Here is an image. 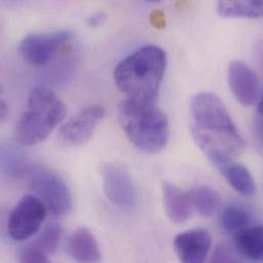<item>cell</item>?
<instances>
[{
	"instance_id": "obj_1",
	"label": "cell",
	"mask_w": 263,
	"mask_h": 263,
	"mask_svg": "<svg viewBox=\"0 0 263 263\" xmlns=\"http://www.w3.org/2000/svg\"><path fill=\"white\" fill-rule=\"evenodd\" d=\"M192 136L213 163L220 166L239 157L246 142L222 101L214 93L202 92L191 102Z\"/></svg>"
},
{
	"instance_id": "obj_2",
	"label": "cell",
	"mask_w": 263,
	"mask_h": 263,
	"mask_svg": "<svg viewBox=\"0 0 263 263\" xmlns=\"http://www.w3.org/2000/svg\"><path fill=\"white\" fill-rule=\"evenodd\" d=\"M166 66L164 49L157 45H145L117 65L114 80L126 100L153 105L156 104Z\"/></svg>"
},
{
	"instance_id": "obj_3",
	"label": "cell",
	"mask_w": 263,
	"mask_h": 263,
	"mask_svg": "<svg viewBox=\"0 0 263 263\" xmlns=\"http://www.w3.org/2000/svg\"><path fill=\"white\" fill-rule=\"evenodd\" d=\"M67 109L59 97L44 86L33 88L16 126L15 141L31 146L44 141L66 118Z\"/></svg>"
},
{
	"instance_id": "obj_4",
	"label": "cell",
	"mask_w": 263,
	"mask_h": 263,
	"mask_svg": "<svg viewBox=\"0 0 263 263\" xmlns=\"http://www.w3.org/2000/svg\"><path fill=\"white\" fill-rule=\"evenodd\" d=\"M119 122L132 144L146 154L161 152L168 141L169 123L156 104L125 100L119 107Z\"/></svg>"
},
{
	"instance_id": "obj_5",
	"label": "cell",
	"mask_w": 263,
	"mask_h": 263,
	"mask_svg": "<svg viewBox=\"0 0 263 263\" xmlns=\"http://www.w3.org/2000/svg\"><path fill=\"white\" fill-rule=\"evenodd\" d=\"M29 185L53 216L69 214L73 208L71 192L64 179L53 170L36 166L28 173Z\"/></svg>"
},
{
	"instance_id": "obj_6",
	"label": "cell",
	"mask_w": 263,
	"mask_h": 263,
	"mask_svg": "<svg viewBox=\"0 0 263 263\" xmlns=\"http://www.w3.org/2000/svg\"><path fill=\"white\" fill-rule=\"evenodd\" d=\"M47 209L36 196L23 197L12 209L8 222V236L16 242H23L33 237L42 226Z\"/></svg>"
},
{
	"instance_id": "obj_7",
	"label": "cell",
	"mask_w": 263,
	"mask_h": 263,
	"mask_svg": "<svg viewBox=\"0 0 263 263\" xmlns=\"http://www.w3.org/2000/svg\"><path fill=\"white\" fill-rule=\"evenodd\" d=\"M71 38L72 32L70 31L30 34L21 41L18 51L27 63L35 66H43L48 64Z\"/></svg>"
},
{
	"instance_id": "obj_8",
	"label": "cell",
	"mask_w": 263,
	"mask_h": 263,
	"mask_svg": "<svg viewBox=\"0 0 263 263\" xmlns=\"http://www.w3.org/2000/svg\"><path fill=\"white\" fill-rule=\"evenodd\" d=\"M104 192L108 200L122 209H132L137 202V191L130 173L116 163H105L101 167Z\"/></svg>"
},
{
	"instance_id": "obj_9",
	"label": "cell",
	"mask_w": 263,
	"mask_h": 263,
	"mask_svg": "<svg viewBox=\"0 0 263 263\" xmlns=\"http://www.w3.org/2000/svg\"><path fill=\"white\" fill-rule=\"evenodd\" d=\"M106 110L102 105H92L81 110L59 130L58 138L68 146L81 145L88 141L104 119Z\"/></svg>"
},
{
	"instance_id": "obj_10",
	"label": "cell",
	"mask_w": 263,
	"mask_h": 263,
	"mask_svg": "<svg viewBox=\"0 0 263 263\" xmlns=\"http://www.w3.org/2000/svg\"><path fill=\"white\" fill-rule=\"evenodd\" d=\"M230 88L240 104L253 106L260 95V82L254 70L242 61H233L229 67Z\"/></svg>"
},
{
	"instance_id": "obj_11",
	"label": "cell",
	"mask_w": 263,
	"mask_h": 263,
	"mask_svg": "<svg viewBox=\"0 0 263 263\" xmlns=\"http://www.w3.org/2000/svg\"><path fill=\"white\" fill-rule=\"evenodd\" d=\"M212 247V237L206 230H192L174 240V251L180 263H206Z\"/></svg>"
},
{
	"instance_id": "obj_12",
	"label": "cell",
	"mask_w": 263,
	"mask_h": 263,
	"mask_svg": "<svg viewBox=\"0 0 263 263\" xmlns=\"http://www.w3.org/2000/svg\"><path fill=\"white\" fill-rule=\"evenodd\" d=\"M162 197L165 212L173 223H184L190 218L193 207L187 192L181 191L172 182L164 181L162 184Z\"/></svg>"
},
{
	"instance_id": "obj_13",
	"label": "cell",
	"mask_w": 263,
	"mask_h": 263,
	"mask_svg": "<svg viewBox=\"0 0 263 263\" xmlns=\"http://www.w3.org/2000/svg\"><path fill=\"white\" fill-rule=\"evenodd\" d=\"M69 253L79 263H97L102 258L97 238L86 228H80L72 234L69 240Z\"/></svg>"
},
{
	"instance_id": "obj_14",
	"label": "cell",
	"mask_w": 263,
	"mask_h": 263,
	"mask_svg": "<svg viewBox=\"0 0 263 263\" xmlns=\"http://www.w3.org/2000/svg\"><path fill=\"white\" fill-rule=\"evenodd\" d=\"M235 237L236 252L252 263H263V226H251Z\"/></svg>"
},
{
	"instance_id": "obj_15",
	"label": "cell",
	"mask_w": 263,
	"mask_h": 263,
	"mask_svg": "<svg viewBox=\"0 0 263 263\" xmlns=\"http://www.w3.org/2000/svg\"><path fill=\"white\" fill-rule=\"evenodd\" d=\"M221 174L231 186L240 195L251 197L256 192L254 179L247 167L240 163L230 162L219 166Z\"/></svg>"
},
{
	"instance_id": "obj_16",
	"label": "cell",
	"mask_w": 263,
	"mask_h": 263,
	"mask_svg": "<svg viewBox=\"0 0 263 263\" xmlns=\"http://www.w3.org/2000/svg\"><path fill=\"white\" fill-rule=\"evenodd\" d=\"M187 193L193 210H196L202 216H211L222 206L220 194L210 186L202 185Z\"/></svg>"
},
{
	"instance_id": "obj_17",
	"label": "cell",
	"mask_w": 263,
	"mask_h": 263,
	"mask_svg": "<svg viewBox=\"0 0 263 263\" xmlns=\"http://www.w3.org/2000/svg\"><path fill=\"white\" fill-rule=\"evenodd\" d=\"M32 166L25 153L12 144H3L1 148V170L3 174L20 177L28 175Z\"/></svg>"
},
{
	"instance_id": "obj_18",
	"label": "cell",
	"mask_w": 263,
	"mask_h": 263,
	"mask_svg": "<svg viewBox=\"0 0 263 263\" xmlns=\"http://www.w3.org/2000/svg\"><path fill=\"white\" fill-rule=\"evenodd\" d=\"M217 12L224 17L258 18L263 16V0L256 1H219Z\"/></svg>"
},
{
	"instance_id": "obj_19",
	"label": "cell",
	"mask_w": 263,
	"mask_h": 263,
	"mask_svg": "<svg viewBox=\"0 0 263 263\" xmlns=\"http://www.w3.org/2000/svg\"><path fill=\"white\" fill-rule=\"evenodd\" d=\"M220 221L228 234L236 236L252 226V214L245 206L232 204L223 209Z\"/></svg>"
},
{
	"instance_id": "obj_20",
	"label": "cell",
	"mask_w": 263,
	"mask_h": 263,
	"mask_svg": "<svg viewBox=\"0 0 263 263\" xmlns=\"http://www.w3.org/2000/svg\"><path fill=\"white\" fill-rule=\"evenodd\" d=\"M62 238V228L57 222L48 223L38 235L34 246L46 255H51L58 250Z\"/></svg>"
},
{
	"instance_id": "obj_21",
	"label": "cell",
	"mask_w": 263,
	"mask_h": 263,
	"mask_svg": "<svg viewBox=\"0 0 263 263\" xmlns=\"http://www.w3.org/2000/svg\"><path fill=\"white\" fill-rule=\"evenodd\" d=\"M239 254L226 245L215 247L208 263H244L238 256Z\"/></svg>"
},
{
	"instance_id": "obj_22",
	"label": "cell",
	"mask_w": 263,
	"mask_h": 263,
	"mask_svg": "<svg viewBox=\"0 0 263 263\" xmlns=\"http://www.w3.org/2000/svg\"><path fill=\"white\" fill-rule=\"evenodd\" d=\"M20 263H51L46 254L35 246L25 248L20 253Z\"/></svg>"
},
{
	"instance_id": "obj_23",
	"label": "cell",
	"mask_w": 263,
	"mask_h": 263,
	"mask_svg": "<svg viewBox=\"0 0 263 263\" xmlns=\"http://www.w3.org/2000/svg\"><path fill=\"white\" fill-rule=\"evenodd\" d=\"M106 18H107V14L105 12L98 11L92 13L89 17H87V24L92 28H97L102 26L105 23Z\"/></svg>"
},
{
	"instance_id": "obj_24",
	"label": "cell",
	"mask_w": 263,
	"mask_h": 263,
	"mask_svg": "<svg viewBox=\"0 0 263 263\" xmlns=\"http://www.w3.org/2000/svg\"><path fill=\"white\" fill-rule=\"evenodd\" d=\"M255 128H256V132L257 134L259 135V137L261 138V140H263V117L261 116L260 118H258L255 122Z\"/></svg>"
},
{
	"instance_id": "obj_25",
	"label": "cell",
	"mask_w": 263,
	"mask_h": 263,
	"mask_svg": "<svg viewBox=\"0 0 263 263\" xmlns=\"http://www.w3.org/2000/svg\"><path fill=\"white\" fill-rule=\"evenodd\" d=\"M6 105L4 104V102H1V109H0V113H1V119L3 120L6 117Z\"/></svg>"
},
{
	"instance_id": "obj_26",
	"label": "cell",
	"mask_w": 263,
	"mask_h": 263,
	"mask_svg": "<svg viewBox=\"0 0 263 263\" xmlns=\"http://www.w3.org/2000/svg\"><path fill=\"white\" fill-rule=\"evenodd\" d=\"M258 111H259L260 115L263 117V95L262 97L260 98V100H259V104H258Z\"/></svg>"
}]
</instances>
